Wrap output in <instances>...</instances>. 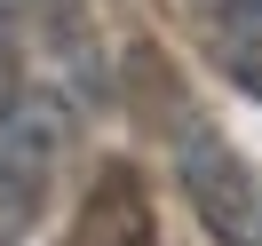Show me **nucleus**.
Here are the masks:
<instances>
[{
    "mask_svg": "<svg viewBox=\"0 0 262 246\" xmlns=\"http://www.w3.org/2000/svg\"><path fill=\"white\" fill-rule=\"evenodd\" d=\"M175 175H183L191 214L207 222V238H223V246H262V175H254V167H246L214 127L183 119Z\"/></svg>",
    "mask_w": 262,
    "mask_h": 246,
    "instance_id": "f257e3e1",
    "label": "nucleus"
},
{
    "mask_svg": "<svg viewBox=\"0 0 262 246\" xmlns=\"http://www.w3.org/2000/svg\"><path fill=\"white\" fill-rule=\"evenodd\" d=\"M56 159H64V111H56L48 96L8 103V111H0V246L40 222Z\"/></svg>",
    "mask_w": 262,
    "mask_h": 246,
    "instance_id": "f03ea898",
    "label": "nucleus"
},
{
    "mask_svg": "<svg viewBox=\"0 0 262 246\" xmlns=\"http://www.w3.org/2000/svg\"><path fill=\"white\" fill-rule=\"evenodd\" d=\"M72 246H159V230H151V198H143V175H135L127 159H103V167H96L80 214H72Z\"/></svg>",
    "mask_w": 262,
    "mask_h": 246,
    "instance_id": "7ed1b4c3",
    "label": "nucleus"
},
{
    "mask_svg": "<svg viewBox=\"0 0 262 246\" xmlns=\"http://www.w3.org/2000/svg\"><path fill=\"white\" fill-rule=\"evenodd\" d=\"M199 40L230 72V87L262 103V0H199Z\"/></svg>",
    "mask_w": 262,
    "mask_h": 246,
    "instance_id": "20e7f679",
    "label": "nucleus"
},
{
    "mask_svg": "<svg viewBox=\"0 0 262 246\" xmlns=\"http://www.w3.org/2000/svg\"><path fill=\"white\" fill-rule=\"evenodd\" d=\"M24 24H32V40L56 56V64H88V8L80 0H16Z\"/></svg>",
    "mask_w": 262,
    "mask_h": 246,
    "instance_id": "39448f33",
    "label": "nucleus"
},
{
    "mask_svg": "<svg viewBox=\"0 0 262 246\" xmlns=\"http://www.w3.org/2000/svg\"><path fill=\"white\" fill-rule=\"evenodd\" d=\"M0 111H8V48H0Z\"/></svg>",
    "mask_w": 262,
    "mask_h": 246,
    "instance_id": "423d86ee",
    "label": "nucleus"
}]
</instances>
